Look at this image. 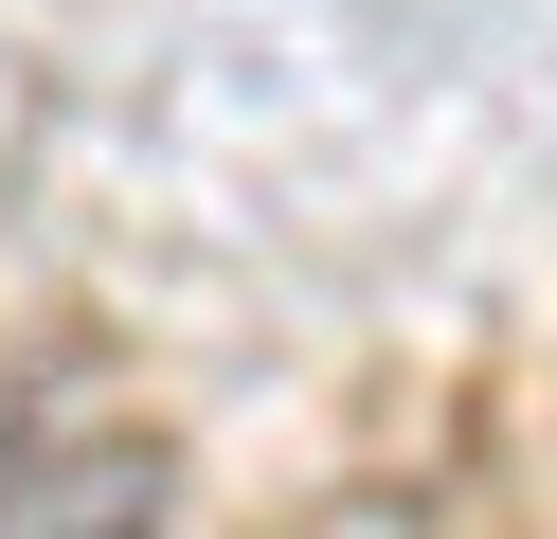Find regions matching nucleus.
Wrapping results in <instances>:
<instances>
[{
  "instance_id": "f257e3e1",
  "label": "nucleus",
  "mask_w": 557,
  "mask_h": 539,
  "mask_svg": "<svg viewBox=\"0 0 557 539\" xmlns=\"http://www.w3.org/2000/svg\"><path fill=\"white\" fill-rule=\"evenodd\" d=\"M162 431H37L0 450V539H162Z\"/></svg>"
}]
</instances>
